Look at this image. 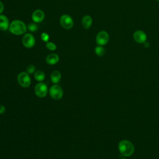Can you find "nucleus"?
<instances>
[{"label": "nucleus", "instance_id": "nucleus-4", "mask_svg": "<svg viewBox=\"0 0 159 159\" xmlns=\"http://www.w3.org/2000/svg\"><path fill=\"white\" fill-rule=\"evenodd\" d=\"M17 81L20 86L26 88L30 86L31 84L30 77L26 71L20 72L17 76Z\"/></svg>", "mask_w": 159, "mask_h": 159}, {"label": "nucleus", "instance_id": "nucleus-2", "mask_svg": "<svg viewBox=\"0 0 159 159\" xmlns=\"http://www.w3.org/2000/svg\"><path fill=\"white\" fill-rule=\"evenodd\" d=\"M118 149L122 156L130 157L134 152L135 147L130 141L122 140L119 143Z\"/></svg>", "mask_w": 159, "mask_h": 159}, {"label": "nucleus", "instance_id": "nucleus-11", "mask_svg": "<svg viewBox=\"0 0 159 159\" xmlns=\"http://www.w3.org/2000/svg\"><path fill=\"white\" fill-rule=\"evenodd\" d=\"M9 22L8 18L4 15H0V30L5 31L9 29Z\"/></svg>", "mask_w": 159, "mask_h": 159}, {"label": "nucleus", "instance_id": "nucleus-24", "mask_svg": "<svg viewBox=\"0 0 159 159\" xmlns=\"http://www.w3.org/2000/svg\"><path fill=\"white\" fill-rule=\"evenodd\" d=\"M121 159H126V158H121Z\"/></svg>", "mask_w": 159, "mask_h": 159}, {"label": "nucleus", "instance_id": "nucleus-14", "mask_svg": "<svg viewBox=\"0 0 159 159\" xmlns=\"http://www.w3.org/2000/svg\"><path fill=\"white\" fill-rule=\"evenodd\" d=\"M61 73L58 71V70H55L53 71L51 75H50V79L51 81L54 83V84H57L59 83L61 80Z\"/></svg>", "mask_w": 159, "mask_h": 159}, {"label": "nucleus", "instance_id": "nucleus-1", "mask_svg": "<svg viewBox=\"0 0 159 159\" xmlns=\"http://www.w3.org/2000/svg\"><path fill=\"white\" fill-rule=\"evenodd\" d=\"M27 26L20 20H14L9 25V30L15 35H20L27 31Z\"/></svg>", "mask_w": 159, "mask_h": 159}, {"label": "nucleus", "instance_id": "nucleus-12", "mask_svg": "<svg viewBox=\"0 0 159 159\" xmlns=\"http://www.w3.org/2000/svg\"><path fill=\"white\" fill-rule=\"evenodd\" d=\"M59 61V56L56 53H50L45 58L47 63L50 65H53L57 63Z\"/></svg>", "mask_w": 159, "mask_h": 159}, {"label": "nucleus", "instance_id": "nucleus-15", "mask_svg": "<svg viewBox=\"0 0 159 159\" xmlns=\"http://www.w3.org/2000/svg\"><path fill=\"white\" fill-rule=\"evenodd\" d=\"M34 78L35 79L36 81L42 82L45 80V75L42 71L37 70L34 73Z\"/></svg>", "mask_w": 159, "mask_h": 159}, {"label": "nucleus", "instance_id": "nucleus-23", "mask_svg": "<svg viewBox=\"0 0 159 159\" xmlns=\"http://www.w3.org/2000/svg\"><path fill=\"white\" fill-rule=\"evenodd\" d=\"M143 44H144V47H149V45H150L149 43H148L147 41H146L145 42H144V43H143Z\"/></svg>", "mask_w": 159, "mask_h": 159}, {"label": "nucleus", "instance_id": "nucleus-22", "mask_svg": "<svg viewBox=\"0 0 159 159\" xmlns=\"http://www.w3.org/2000/svg\"><path fill=\"white\" fill-rule=\"evenodd\" d=\"M4 4L3 3L0 1V15L2 13V12L4 11Z\"/></svg>", "mask_w": 159, "mask_h": 159}, {"label": "nucleus", "instance_id": "nucleus-6", "mask_svg": "<svg viewBox=\"0 0 159 159\" xmlns=\"http://www.w3.org/2000/svg\"><path fill=\"white\" fill-rule=\"evenodd\" d=\"M60 24L61 26L65 29H70L73 26V20L68 14H63L60 18Z\"/></svg>", "mask_w": 159, "mask_h": 159}, {"label": "nucleus", "instance_id": "nucleus-21", "mask_svg": "<svg viewBox=\"0 0 159 159\" xmlns=\"http://www.w3.org/2000/svg\"><path fill=\"white\" fill-rule=\"evenodd\" d=\"M6 111V107L3 105H0V114H4Z\"/></svg>", "mask_w": 159, "mask_h": 159}, {"label": "nucleus", "instance_id": "nucleus-17", "mask_svg": "<svg viewBox=\"0 0 159 159\" xmlns=\"http://www.w3.org/2000/svg\"><path fill=\"white\" fill-rule=\"evenodd\" d=\"M27 29L31 32H35L38 30V26L36 23H30L27 25Z\"/></svg>", "mask_w": 159, "mask_h": 159}, {"label": "nucleus", "instance_id": "nucleus-9", "mask_svg": "<svg viewBox=\"0 0 159 159\" xmlns=\"http://www.w3.org/2000/svg\"><path fill=\"white\" fill-rule=\"evenodd\" d=\"M133 39L139 43H143L147 41V36L144 31L142 30H137L133 34Z\"/></svg>", "mask_w": 159, "mask_h": 159}, {"label": "nucleus", "instance_id": "nucleus-20", "mask_svg": "<svg viewBox=\"0 0 159 159\" xmlns=\"http://www.w3.org/2000/svg\"><path fill=\"white\" fill-rule=\"evenodd\" d=\"M40 37H41V39H42L43 42H48V40H49V39H50L49 35H48L47 33H46V32H43V33H42Z\"/></svg>", "mask_w": 159, "mask_h": 159}, {"label": "nucleus", "instance_id": "nucleus-5", "mask_svg": "<svg viewBox=\"0 0 159 159\" xmlns=\"http://www.w3.org/2000/svg\"><path fill=\"white\" fill-rule=\"evenodd\" d=\"M109 40V34L104 30L100 31L98 32L96 37V42L98 45L104 46L106 45Z\"/></svg>", "mask_w": 159, "mask_h": 159}, {"label": "nucleus", "instance_id": "nucleus-16", "mask_svg": "<svg viewBox=\"0 0 159 159\" xmlns=\"http://www.w3.org/2000/svg\"><path fill=\"white\" fill-rule=\"evenodd\" d=\"M94 52H95L96 55H98V57H102L105 54L106 51H105V49L103 47V46L98 45L94 48Z\"/></svg>", "mask_w": 159, "mask_h": 159}, {"label": "nucleus", "instance_id": "nucleus-19", "mask_svg": "<svg viewBox=\"0 0 159 159\" xmlns=\"http://www.w3.org/2000/svg\"><path fill=\"white\" fill-rule=\"evenodd\" d=\"M26 72L29 74H32L35 72V66L34 65H29L26 68Z\"/></svg>", "mask_w": 159, "mask_h": 159}, {"label": "nucleus", "instance_id": "nucleus-8", "mask_svg": "<svg viewBox=\"0 0 159 159\" xmlns=\"http://www.w3.org/2000/svg\"><path fill=\"white\" fill-rule=\"evenodd\" d=\"M22 42L25 47L27 48H30L35 45V39L32 34L30 33H27L23 36Z\"/></svg>", "mask_w": 159, "mask_h": 159}, {"label": "nucleus", "instance_id": "nucleus-3", "mask_svg": "<svg viewBox=\"0 0 159 159\" xmlns=\"http://www.w3.org/2000/svg\"><path fill=\"white\" fill-rule=\"evenodd\" d=\"M49 94L50 97L53 99L59 100L63 97V90L60 85L55 84L50 88Z\"/></svg>", "mask_w": 159, "mask_h": 159}, {"label": "nucleus", "instance_id": "nucleus-25", "mask_svg": "<svg viewBox=\"0 0 159 159\" xmlns=\"http://www.w3.org/2000/svg\"><path fill=\"white\" fill-rule=\"evenodd\" d=\"M156 1H158V2H159V0H156Z\"/></svg>", "mask_w": 159, "mask_h": 159}, {"label": "nucleus", "instance_id": "nucleus-13", "mask_svg": "<svg viewBox=\"0 0 159 159\" xmlns=\"http://www.w3.org/2000/svg\"><path fill=\"white\" fill-rule=\"evenodd\" d=\"M81 23H82V25L83 27L86 29H89L93 24V19L92 17L89 16V15H86L84 16H83V17L82 18L81 20Z\"/></svg>", "mask_w": 159, "mask_h": 159}, {"label": "nucleus", "instance_id": "nucleus-7", "mask_svg": "<svg viewBox=\"0 0 159 159\" xmlns=\"http://www.w3.org/2000/svg\"><path fill=\"white\" fill-rule=\"evenodd\" d=\"M34 91L36 96L39 98H44L48 93V88L45 83L40 82L35 85Z\"/></svg>", "mask_w": 159, "mask_h": 159}, {"label": "nucleus", "instance_id": "nucleus-18", "mask_svg": "<svg viewBox=\"0 0 159 159\" xmlns=\"http://www.w3.org/2000/svg\"><path fill=\"white\" fill-rule=\"evenodd\" d=\"M45 46H46V48L50 51H55L57 49V45L52 42H47Z\"/></svg>", "mask_w": 159, "mask_h": 159}, {"label": "nucleus", "instance_id": "nucleus-10", "mask_svg": "<svg viewBox=\"0 0 159 159\" xmlns=\"http://www.w3.org/2000/svg\"><path fill=\"white\" fill-rule=\"evenodd\" d=\"M45 18V13L42 10H35L32 14V20L35 23H40Z\"/></svg>", "mask_w": 159, "mask_h": 159}]
</instances>
